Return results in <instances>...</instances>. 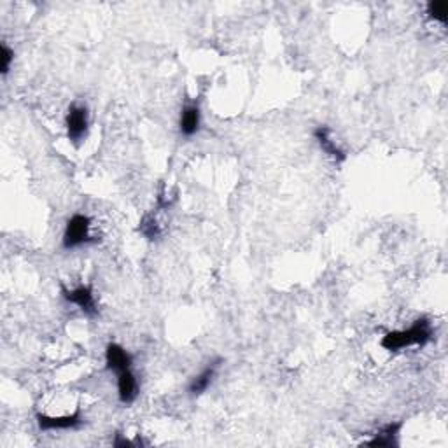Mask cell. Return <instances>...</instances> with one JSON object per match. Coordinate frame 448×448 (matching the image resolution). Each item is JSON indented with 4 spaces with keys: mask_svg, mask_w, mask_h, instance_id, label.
I'll return each instance as SVG.
<instances>
[{
    "mask_svg": "<svg viewBox=\"0 0 448 448\" xmlns=\"http://www.w3.org/2000/svg\"><path fill=\"white\" fill-rule=\"evenodd\" d=\"M433 326L427 317H420L410 326L408 329H399V331H388L382 338L380 345L388 352H398V350L406 349V346L419 345L424 346L433 340Z\"/></svg>",
    "mask_w": 448,
    "mask_h": 448,
    "instance_id": "cell-1",
    "label": "cell"
},
{
    "mask_svg": "<svg viewBox=\"0 0 448 448\" xmlns=\"http://www.w3.org/2000/svg\"><path fill=\"white\" fill-rule=\"evenodd\" d=\"M90 227H91V219L84 214H74L69 220H66L65 231H63V238H62V245L65 251H70V248L80 247V245L86 244H93L94 240L90 234Z\"/></svg>",
    "mask_w": 448,
    "mask_h": 448,
    "instance_id": "cell-2",
    "label": "cell"
},
{
    "mask_svg": "<svg viewBox=\"0 0 448 448\" xmlns=\"http://www.w3.org/2000/svg\"><path fill=\"white\" fill-rule=\"evenodd\" d=\"M88 125H90V119H88V108L84 105H70L69 112H66L65 118V126H66V136H69L70 142L74 146H79L84 140V136L88 135Z\"/></svg>",
    "mask_w": 448,
    "mask_h": 448,
    "instance_id": "cell-3",
    "label": "cell"
},
{
    "mask_svg": "<svg viewBox=\"0 0 448 448\" xmlns=\"http://www.w3.org/2000/svg\"><path fill=\"white\" fill-rule=\"evenodd\" d=\"M62 294L69 303L77 304V307H79L84 314L90 315V317H97L98 315V308H97V303H94L93 290H91L90 286H77L76 289H66V287H62Z\"/></svg>",
    "mask_w": 448,
    "mask_h": 448,
    "instance_id": "cell-4",
    "label": "cell"
},
{
    "mask_svg": "<svg viewBox=\"0 0 448 448\" xmlns=\"http://www.w3.org/2000/svg\"><path fill=\"white\" fill-rule=\"evenodd\" d=\"M37 419V426L41 430H63V429H76L83 424V415H80L79 410L72 413V415H63V416H49L44 413H37L35 415Z\"/></svg>",
    "mask_w": 448,
    "mask_h": 448,
    "instance_id": "cell-5",
    "label": "cell"
},
{
    "mask_svg": "<svg viewBox=\"0 0 448 448\" xmlns=\"http://www.w3.org/2000/svg\"><path fill=\"white\" fill-rule=\"evenodd\" d=\"M118 374V396L122 405H132L139 396V382L133 374L132 368L119 371Z\"/></svg>",
    "mask_w": 448,
    "mask_h": 448,
    "instance_id": "cell-6",
    "label": "cell"
},
{
    "mask_svg": "<svg viewBox=\"0 0 448 448\" xmlns=\"http://www.w3.org/2000/svg\"><path fill=\"white\" fill-rule=\"evenodd\" d=\"M220 363H223V359H214L212 363H209L205 368H203L202 373L196 374V377L192 378L191 382H189V385H188L189 396H192V398H195V396L203 394V392H205L206 388L210 387V384L214 382V377H216L217 370H219Z\"/></svg>",
    "mask_w": 448,
    "mask_h": 448,
    "instance_id": "cell-7",
    "label": "cell"
},
{
    "mask_svg": "<svg viewBox=\"0 0 448 448\" xmlns=\"http://www.w3.org/2000/svg\"><path fill=\"white\" fill-rule=\"evenodd\" d=\"M105 364H107V370L119 373L126 368H132V356L119 343L111 342L105 346Z\"/></svg>",
    "mask_w": 448,
    "mask_h": 448,
    "instance_id": "cell-8",
    "label": "cell"
},
{
    "mask_svg": "<svg viewBox=\"0 0 448 448\" xmlns=\"http://www.w3.org/2000/svg\"><path fill=\"white\" fill-rule=\"evenodd\" d=\"M314 136H315V140H317L318 146H321V149L324 150L328 156H331L332 160L338 161V163H342V161L346 160L345 150L340 149L338 144H336L335 140L331 139V130H329L328 126L326 125L317 126V128L314 130Z\"/></svg>",
    "mask_w": 448,
    "mask_h": 448,
    "instance_id": "cell-9",
    "label": "cell"
},
{
    "mask_svg": "<svg viewBox=\"0 0 448 448\" xmlns=\"http://www.w3.org/2000/svg\"><path fill=\"white\" fill-rule=\"evenodd\" d=\"M200 122H202V112L196 104L186 105L181 112V121H178V130L182 136H192L198 133Z\"/></svg>",
    "mask_w": 448,
    "mask_h": 448,
    "instance_id": "cell-10",
    "label": "cell"
},
{
    "mask_svg": "<svg viewBox=\"0 0 448 448\" xmlns=\"http://www.w3.org/2000/svg\"><path fill=\"white\" fill-rule=\"evenodd\" d=\"M402 422H391L387 426L382 427L377 434H374L373 440L366 441V447H398L399 441V430H401Z\"/></svg>",
    "mask_w": 448,
    "mask_h": 448,
    "instance_id": "cell-11",
    "label": "cell"
},
{
    "mask_svg": "<svg viewBox=\"0 0 448 448\" xmlns=\"http://www.w3.org/2000/svg\"><path fill=\"white\" fill-rule=\"evenodd\" d=\"M139 231L147 238V240H156V238L161 234L160 226H158L156 220H154L150 216L144 217L142 223H140L139 226Z\"/></svg>",
    "mask_w": 448,
    "mask_h": 448,
    "instance_id": "cell-12",
    "label": "cell"
},
{
    "mask_svg": "<svg viewBox=\"0 0 448 448\" xmlns=\"http://www.w3.org/2000/svg\"><path fill=\"white\" fill-rule=\"evenodd\" d=\"M427 14L430 20H436L440 23H447L448 18V4L447 2H429L427 4Z\"/></svg>",
    "mask_w": 448,
    "mask_h": 448,
    "instance_id": "cell-13",
    "label": "cell"
},
{
    "mask_svg": "<svg viewBox=\"0 0 448 448\" xmlns=\"http://www.w3.org/2000/svg\"><path fill=\"white\" fill-rule=\"evenodd\" d=\"M13 59H14V51L6 44V42H2V46H0V70H2L4 76L9 72Z\"/></svg>",
    "mask_w": 448,
    "mask_h": 448,
    "instance_id": "cell-14",
    "label": "cell"
},
{
    "mask_svg": "<svg viewBox=\"0 0 448 448\" xmlns=\"http://www.w3.org/2000/svg\"><path fill=\"white\" fill-rule=\"evenodd\" d=\"M114 444L115 448H126V447H135V443L130 440H125V438L121 436V434H115V440H114Z\"/></svg>",
    "mask_w": 448,
    "mask_h": 448,
    "instance_id": "cell-15",
    "label": "cell"
}]
</instances>
